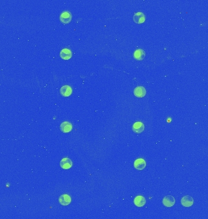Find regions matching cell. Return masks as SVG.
<instances>
[{
  "label": "cell",
  "instance_id": "cell-13",
  "mask_svg": "<svg viewBox=\"0 0 208 219\" xmlns=\"http://www.w3.org/2000/svg\"><path fill=\"white\" fill-rule=\"evenodd\" d=\"M133 57L137 60H139V61L142 60L145 57V51L143 49H138L134 51Z\"/></svg>",
  "mask_w": 208,
  "mask_h": 219
},
{
  "label": "cell",
  "instance_id": "cell-4",
  "mask_svg": "<svg viewBox=\"0 0 208 219\" xmlns=\"http://www.w3.org/2000/svg\"><path fill=\"white\" fill-rule=\"evenodd\" d=\"M144 128H145L144 124L141 122H135L132 127L133 131L137 134H139L142 133L144 130Z\"/></svg>",
  "mask_w": 208,
  "mask_h": 219
},
{
  "label": "cell",
  "instance_id": "cell-11",
  "mask_svg": "<svg viewBox=\"0 0 208 219\" xmlns=\"http://www.w3.org/2000/svg\"><path fill=\"white\" fill-rule=\"evenodd\" d=\"M134 95L137 98H143L146 95V90L143 87H137L134 90Z\"/></svg>",
  "mask_w": 208,
  "mask_h": 219
},
{
  "label": "cell",
  "instance_id": "cell-10",
  "mask_svg": "<svg viewBox=\"0 0 208 219\" xmlns=\"http://www.w3.org/2000/svg\"><path fill=\"white\" fill-rule=\"evenodd\" d=\"M59 202L60 205L63 206H67L71 202V199L68 194H63L59 197Z\"/></svg>",
  "mask_w": 208,
  "mask_h": 219
},
{
  "label": "cell",
  "instance_id": "cell-6",
  "mask_svg": "<svg viewBox=\"0 0 208 219\" xmlns=\"http://www.w3.org/2000/svg\"><path fill=\"white\" fill-rule=\"evenodd\" d=\"M60 167L63 169H69L73 166L72 161L68 158H63L60 163Z\"/></svg>",
  "mask_w": 208,
  "mask_h": 219
},
{
  "label": "cell",
  "instance_id": "cell-12",
  "mask_svg": "<svg viewBox=\"0 0 208 219\" xmlns=\"http://www.w3.org/2000/svg\"><path fill=\"white\" fill-rule=\"evenodd\" d=\"M72 52L70 49L65 48L63 49L60 53V57L63 60H69L72 57Z\"/></svg>",
  "mask_w": 208,
  "mask_h": 219
},
{
  "label": "cell",
  "instance_id": "cell-5",
  "mask_svg": "<svg viewBox=\"0 0 208 219\" xmlns=\"http://www.w3.org/2000/svg\"><path fill=\"white\" fill-rule=\"evenodd\" d=\"M60 129L63 133H69L72 130L73 125L71 123H70V122L65 121L60 124Z\"/></svg>",
  "mask_w": 208,
  "mask_h": 219
},
{
  "label": "cell",
  "instance_id": "cell-1",
  "mask_svg": "<svg viewBox=\"0 0 208 219\" xmlns=\"http://www.w3.org/2000/svg\"><path fill=\"white\" fill-rule=\"evenodd\" d=\"M60 20L64 24L70 23L72 20L71 13L68 11L63 12L60 16Z\"/></svg>",
  "mask_w": 208,
  "mask_h": 219
},
{
  "label": "cell",
  "instance_id": "cell-14",
  "mask_svg": "<svg viewBox=\"0 0 208 219\" xmlns=\"http://www.w3.org/2000/svg\"><path fill=\"white\" fill-rule=\"evenodd\" d=\"M134 205L138 207H142L146 203V200L143 196H137L134 200Z\"/></svg>",
  "mask_w": 208,
  "mask_h": 219
},
{
  "label": "cell",
  "instance_id": "cell-3",
  "mask_svg": "<svg viewBox=\"0 0 208 219\" xmlns=\"http://www.w3.org/2000/svg\"><path fill=\"white\" fill-rule=\"evenodd\" d=\"M175 203V200L173 196H167L163 199V203L166 207H172Z\"/></svg>",
  "mask_w": 208,
  "mask_h": 219
},
{
  "label": "cell",
  "instance_id": "cell-7",
  "mask_svg": "<svg viewBox=\"0 0 208 219\" xmlns=\"http://www.w3.org/2000/svg\"><path fill=\"white\" fill-rule=\"evenodd\" d=\"M181 203L185 207H191L194 204V200L191 196H186L182 198Z\"/></svg>",
  "mask_w": 208,
  "mask_h": 219
},
{
  "label": "cell",
  "instance_id": "cell-2",
  "mask_svg": "<svg viewBox=\"0 0 208 219\" xmlns=\"http://www.w3.org/2000/svg\"><path fill=\"white\" fill-rule=\"evenodd\" d=\"M133 19L134 23L137 24H141L145 22V16L142 12H136L134 14Z\"/></svg>",
  "mask_w": 208,
  "mask_h": 219
},
{
  "label": "cell",
  "instance_id": "cell-8",
  "mask_svg": "<svg viewBox=\"0 0 208 219\" xmlns=\"http://www.w3.org/2000/svg\"><path fill=\"white\" fill-rule=\"evenodd\" d=\"M134 166L137 170H143L146 167V162L142 158H138L135 160L134 163Z\"/></svg>",
  "mask_w": 208,
  "mask_h": 219
},
{
  "label": "cell",
  "instance_id": "cell-9",
  "mask_svg": "<svg viewBox=\"0 0 208 219\" xmlns=\"http://www.w3.org/2000/svg\"><path fill=\"white\" fill-rule=\"evenodd\" d=\"M60 94L63 97H68L70 95H71L73 93V89L69 85H63L60 90Z\"/></svg>",
  "mask_w": 208,
  "mask_h": 219
}]
</instances>
